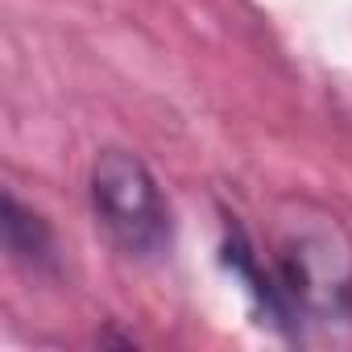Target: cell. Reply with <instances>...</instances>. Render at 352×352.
Returning a JSON list of instances; mask_svg holds the SVG:
<instances>
[{"label": "cell", "mask_w": 352, "mask_h": 352, "mask_svg": "<svg viewBox=\"0 0 352 352\" xmlns=\"http://www.w3.org/2000/svg\"><path fill=\"white\" fill-rule=\"evenodd\" d=\"M261 319L290 340H336L352 331V236L323 208H290L265 253L245 232L224 245Z\"/></svg>", "instance_id": "1"}, {"label": "cell", "mask_w": 352, "mask_h": 352, "mask_svg": "<svg viewBox=\"0 0 352 352\" xmlns=\"http://www.w3.org/2000/svg\"><path fill=\"white\" fill-rule=\"evenodd\" d=\"M91 212L124 257L157 261L174 245V216L153 170L129 149H100L91 162Z\"/></svg>", "instance_id": "2"}, {"label": "cell", "mask_w": 352, "mask_h": 352, "mask_svg": "<svg viewBox=\"0 0 352 352\" xmlns=\"http://www.w3.org/2000/svg\"><path fill=\"white\" fill-rule=\"evenodd\" d=\"M5 249L17 265H25L30 274H54L58 270V245H54V228L42 212L25 208L13 191H5Z\"/></svg>", "instance_id": "3"}]
</instances>
